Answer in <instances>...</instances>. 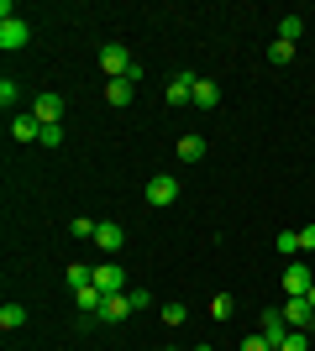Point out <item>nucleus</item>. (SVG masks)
Instances as JSON below:
<instances>
[{
	"label": "nucleus",
	"instance_id": "nucleus-1",
	"mask_svg": "<svg viewBox=\"0 0 315 351\" xmlns=\"http://www.w3.org/2000/svg\"><path fill=\"white\" fill-rule=\"evenodd\" d=\"M100 69L110 73V79H126V73H132L137 63H132V53H126L121 43H105V47H100Z\"/></svg>",
	"mask_w": 315,
	"mask_h": 351
},
{
	"label": "nucleus",
	"instance_id": "nucleus-2",
	"mask_svg": "<svg viewBox=\"0 0 315 351\" xmlns=\"http://www.w3.org/2000/svg\"><path fill=\"white\" fill-rule=\"evenodd\" d=\"M137 84H142V69H132L126 79H105V105H132Z\"/></svg>",
	"mask_w": 315,
	"mask_h": 351
},
{
	"label": "nucleus",
	"instance_id": "nucleus-3",
	"mask_svg": "<svg viewBox=\"0 0 315 351\" xmlns=\"http://www.w3.org/2000/svg\"><path fill=\"white\" fill-rule=\"evenodd\" d=\"M27 43H32L27 21H21V16H5V21H0V47H5V53H21Z\"/></svg>",
	"mask_w": 315,
	"mask_h": 351
},
{
	"label": "nucleus",
	"instance_id": "nucleus-4",
	"mask_svg": "<svg viewBox=\"0 0 315 351\" xmlns=\"http://www.w3.org/2000/svg\"><path fill=\"white\" fill-rule=\"evenodd\" d=\"M279 315L289 320V330H310V325H315V304H310V299H284Z\"/></svg>",
	"mask_w": 315,
	"mask_h": 351
},
{
	"label": "nucleus",
	"instance_id": "nucleus-5",
	"mask_svg": "<svg viewBox=\"0 0 315 351\" xmlns=\"http://www.w3.org/2000/svg\"><path fill=\"white\" fill-rule=\"evenodd\" d=\"M310 283H315V273L305 263H289L284 267V293L289 299H305V293H310Z\"/></svg>",
	"mask_w": 315,
	"mask_h": 351
},
{
	"label": "nucleus",
	"instance_id": "nucleus-6",
	"mask_svg": "<svg viewBox=\"0 0 315 351\" xmlns=\"http://www.w3.org/2000/svg\"><path fill=\"white\" fill-rule=\"evenodd\" d=\"M148 199L152 205H174V199H179V178L174 173H152L148 178Z\"/></svg>",
	"mask_w": 315,
	"mask_h": 351
},
{
	"label": "nucleus",
	"instance_id": "nucleus-7",
	"mask_svg": "<svg viewBox=\"0 0 315 351\" xmlns=\"http://www.w3.org/2000/svg\"><path fill=\"white\" fill-rule=\"evenodd\" d=\"M32 116L43 121V126H63V100L58 95H37V100H32Z\"/></svg>",
	"mask_w": 315,
	"mask_h": 351
},
{
	"label": "nucleus",
	"instance_id": "nucleus-8",
	"mask_svg": "<svg viewBox=\"0 0 315 351\" xmlns=\"http://www.w3.org/2000/svg\"><path fill=\"white\" fill-rule=\"evenodd\" d=\"M95 289L110 299V293H126V273H121L116 263H105V267H95Z\"/></svg>",
	"mask_w": 315,
	"mask_h": 351
},
{
	"label": "nucleus",
	"instance_id": "nucleus-9",
	"mask_svg": "<svg viewBox=\"0 0 315 351\" xmlns=\"http://www.w3.org/2000/svg\"><path fill=\"white\" fill-rule=\"evenodd\" d=\"M163 100H168V105H195V73H179V79H168Z\"/></svg>",
	"mask_w": 315,
	"mask_h": 351
},
{
	"label": "nucleus",
	"instance_id": "nucleus-10",
	"mask_svg": "<svg viewBox=\"0 0 315 351\" xmlns=\"http://www.w3.org/2000/svg\"><path fill=\"white\" fill-rule=\"evenodd\" d=\"M263 336H268V346H273V351L289 341V320L279 315V309H263Z\"/></svg>",
	"mask_w": 315,
	"mask_h": 351
},
{
	"label": "nucleus",
	"instance_id": "nucleus-11",
	"mask_svg": "<svg viewBox=\"0 0 315 351\" xmlns=\"http://www.w3.org/2000/svg\"><path fill=\"white\" fill-rule=\"evenodd\" d=\"M95 247L116 257V252L126 247V231H121V226H110V220H100V231H95Z\"/></svg>",
	"mask_w": 315,
	"mask_h": 351
},
{
	"label": "nucleus",
	"instance_id": "nucleus-12",
	"mask_svg": "<svg viewBox=\"0 0 315 351\" xmlns=\"http://www.w3.org/2000/svg\"><path fill=\"white\" fill-rule=\"evenodd\" d=\"M11 136H16V142H43V121L27 110V116H16V121H11Z\"/></svg>",
	"mask_w": 315,
	"mask_h": 351
},
{
	"label": "nucleus",
	"instance_id": "nucleus-13",
	"mask_svg": "<svg viewBox=\"0 0 315 351\" xmlns=\"http://www.w3.org/2000/svg\"><path fill=\"white\" fill-rule=\"evenodd\" d=\"M74 304L90 309V315H100V309H105V293L95 289V283H84V289H74Z\"/></svg>",
	"mask_w": 315,
	"mask_h": 351
},
{
	"label": "nucleus",
	"instance_id": "nucleus-14",
	"mask_svg": "<svg viewBox=\"0 0 315 351\" xmlns=\"http://www.w3.org/2000/svg\"><path fill=\"white\" fill-rule=\"evenodd\" d=\"M195 105L200 110H215V105H221V89L210 84V79H195Z\"/></svg>",
	"mask_w": 315,
	"mask_h": 351
},
{
	"label": "nucleus",
	"instance_id": "nucleus-15",
	"mask_svg": "<svg viewBox=\"0 0 315 351\" xmlns=\"http://www.w3.org/2000/svg\"><path fill=\"white\" fill-rule=\"evenodd\" d=\"M126 315H132V299H126V293H110L105 309H100V320H126Z\"/></svg>",
	"mask_w": 315,
	"mask_h": 351
},
{
	"label": "nucleus",
	"instance_id": "nucleus-16",
	"mask_svg": "<svg viewBox=\"0 0 315 351\" xmlns=\"http://www.w3.org/2000/svg\"><path fill=\"white\" fill-rule=\"evenodd\" d=\"M300 37H305V16H284V21H279V43L294 47Z\"/></svg>",
	"mask_w": 315,
	"mask_h": 351
},
{
	"label": "nucleus",
	"instance_id": "nucleus-17",
	"mask_svg": "<svg viewBox=\"0 0 315 351\" xmlns=\"http://www.w3.org/2000/svg\"><path fill=\"white\" fill-rule=\"evenodd\" d=\"M63 278H69V289H84V283H95V267L90 263H69V267H63Z\"/></svg>",
	"mask_w": 315,
	"mask_h": 351
},
{
	"label": "nucleus",
	"instance_id": "nucleus-18",
	"mask_svg": "<svg viewBox=\"0 0 315 351\" xmlns=\"http://www.w3.org/2000/svg\"><path fill=\"white\" fill-rule=\"evenodd\" d=\"M179 158L184 162H200V158H205V136H195V132L179 136Z\"/></svg>",
	"mask_w": 315,
	"mask_h": 351
},
{
	"label": "nucleus",
	"instance_id": "nucleus-19",
	"mask_svg": "<svg viewBox=\"0 0 315 351\" xmlns=\"http://www.w3.org/2000/svg\"><path fill=\"white\" fill-rule=\"evenodd\" d=\"M231 315H237V299H231V293H215V299H210V320H231Z\"/></svg>",
	"mask_w": 315,
	"mask_h": 351
},
{
	"label": "nucleus",
	"instance_id": "nucleus-20",
	"mask_svg": "<svg viewBox=\"0 0 315 351\" xmlns=\"http://www.w3.org/2000/svg\"><path fill=\"white\" fill-rule=\"evenodd\" d=\"M21 325H27V309H21V304H5V309H0V330H21Z\"/></svg>",
	"mask_w": 315,
	"mask_h": 351
},
{
	"label": "nucleus",
	"instance_id": "nucleus-21",
	"mask_svg": "<svg viewBox=\"0 0 315 351\" xmlns=\"http://www.w3.org/2000/svg\"><path fill=\"white\" fill-rule=\"evenodd\" d=\"M273 247H279V252H284V257H300V231H279V236H273Z\"/></svg>",
	"mask_w": 315,
	"mask_h": 351
},
{
	"label": "nucleus",
	"instance_id": "nucleus-22",
	"mask_svg": "<svg viewBox=\"0 0 315 351\" xmlns=\"http://www.w3.org/2000/svg\"><path fill=\"white\" fill-rule=\"evenodd\" d=\"M69 231H74V236H95V231H100V220H90V215H74V220H69Z\"/></svg>",
	"mask_w": 315,
	"mask_h": 351
},
{
	"label": "nucleus",
	"instance_id": "nucleus-23",
	"mask_svg": "<svg viewBox=\"0 0 315 351\" xmlns=\"http://www.w3.org/2000/svg\"><path fill=\"white\" fill-rule=\"evenodd\" d=\"M16 100H21V89H16V79H0V105H5V110H11Z\"/></svg>",
	"mask_w": 315,
	"mask_h": 351
},
{
	"label": "nucleus",
	"instance_id": "nucleus-24",
	"mask_svg": "<svg viewBox=\"0 0 315 351\" xmlns=\"http://www.w3.org/2000/svg\"><path fill=\"white\" fill-rule=\"evenodd\" d=\"M268 63H294V47H289V43H273L268 47Z\"/></svg>",
	"mask_w": 315,
	"mask_h": 351
},
{
	"label": "nucleus",
	"instance_id": "nucleus-25",
	"mask_svg": "<svg viewBox=\"0 0 315 351\" xmlns=\"http://www.w3.org/2000/svg\"><path fill=\"white\" fill-rule=\"evenodd\" d=\"M305 346H310V336H305V330H289V341L279 351H305Z\"/></svg>",
	"mask_w": 315,
	"mask_h": 351
},
{
	"label": "nucleus",
	"instance_id": "nucleus-26",
	"mask_svg": "<svg viewBox=\"0 0 315 351\" xmlns=\"http://www.w3.org/2000/svg\"><path fill=\"white\" fill-rule=\"evenodd\" d=\"M163 320H168V325H184V320H189V309H184V304H168Z\"/></svg>",
	"mask_w": 315,
	"mask_h": 351
},
{
	"label": "nucleus",
	"instance_id": "nucleus-27",
	"mask_svg": "<svg viewBox=\"0 0 315 351\" xmlns=\"http://www.w3.org/2000/svg\"><path fill=\"white\" fill-rule=\"evenodd\" d=\"M126 299H132V309H148V304H152L148 289H126Z\"/></svg>",
	"mask_w": 315,
	"mask_h": 351
},
{
	"label": "nucleus",
	"instance_id": "nucleus-28",
	"mask_svg": "<svg viewBox=\"0 0 315 351\" xmlns=\"http://www.w3.org/2000/svg\"><path fill=\"white\" fill-rule=\"evenodd\" d=\"M242 351H273V346H268V336L257 330V336H247V341H242Z\"/></svg>",
	"mask_w": 315,
	"mask_h": 351
},
{
	"label": "nucleus",
	"instance_id": "nucleus-29",
	"mask_svg": "<svg viewBox=\"0 0 315 351\" xmlns=\"http://www.w3.org/2000/svg\"><path fill=\"white\" fill-rule=\"evenodd\" d=\"M63 142V126H43V147H58Z\"/></svg>",
	"mask_w": 315,
	"mask_h": 351
},
{
	"label": "nucleus",
	"instance_id": "nucleus-30",
	"mask_svg": "<svg viewBox=\"0 0 315 351\" xmlns=\"http://www.w3.org/2000/svg\"><path fill=\"white\" fill-rule=\"evenodd\" d=\"M300 247H305V252H315V226H305V231H300Z\"/></svg>",
	"mask_w": 315,
	"mask_h": 351
},
{
	"label": "nucleus",
	"instance_id": "nucleus-31",
	"mask_svg": "<svg viewBox=\"0 0 315 351\" xmlns=\"http://www.w3.org/2000/svg\"><path fill=\"white\" fill-rule=\"evenodd\" d=\"M305 299H310V304H315V283H310V293H305Z\"/></svg>",
	"mask_w": 315,
	"mask_h": 351
},
{
	"label": "nucleus",
	"instance_id": "nucleus-32",
	"mask_svg": "<svg viewBox=\"0 0 315 351\" xmlns=\"http://www.w3.org/2000/svg\"><path fill=\"white\" fill-rule=\"evenodd\" d=\"M189 351H215V346H189Z\"/></svg>",
	"mask_w": 315,
	"mask_h": 351
},
{
	"label": "nucleus",
	"instance_id": "nucleus-33",
	"mask_svg": "<svg viewBox=\"0 0 315 351\" xmlns=\"http://www.w3.org/2000/svg\"><path fill=\"white\" fill-rule=\"evenodd\" d=\"M168 351H179V346H168Z\"/></svg>",
	"mask_w": 315,
	"mask_h": 351
}]
</instances>
